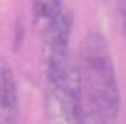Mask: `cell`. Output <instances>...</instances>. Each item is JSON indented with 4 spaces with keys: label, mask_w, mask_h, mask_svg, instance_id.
I'll list each match as a JSON object with an SVG mask.
<instances>
[{
    "label": "cell",
    "mask_w": 126,
    "mask_h": 124,
    "mask_svg": "<svg viewBox=\"0 0 126 124\" xmlns=\"http://www.w3.org/2000/svg\"><path fill=\"white\" fill-rule=\"evenodd\" d=\"M120 25L126 36V0H120Z\"/></svg>",
    "instance_id": "obj_7"
},
{
    "label": "cell",
    "mask_w": 126,
    "mask_h": 124,
    "mask_svg": "<svg viewBox=\"0 0 126 124\" xmlns=\"http://www.w3.org/2000/svg\"><path fill=\"white\" fill-rule=\"evenodd\" d=\"M63 11V0H32V30L44 36Z\"/></svg>",
    "instance_id": "obj_5"
},
{
    "label": "cell",
    "mask_w": 126,
    "mask_h": 124,
    "mask_svg": "<svg viewBox=\"0 0 126 124\" xmlns=\"http://www.w3.org/2000/svg\"><path fill=\"white\" fill-rule=\"evenodd\" d=\"M82 107V86L76 59L65 70L46 76L44 118L46 124H74Z\"/></svg>",
    "instance_id": "obj_2"
},
{
    "label": "cell",
    "mask_w": 126,
    "mask_h": 124,
    "mask_svg": "<svg viewBox=\"0 0 126 124\" xmlns=\"http://www.w3.org/2000/svg\"><path fill=\"white\" fill-rule=\"evenodd\" d=\"M19 89L13 67L4 57H0V124L19 122Z\"/></svg>",
    "instance_id": "obj_4"
},
{
    "label": "cell",
    "mask_w": 126,
    "mask_h": 124,
    "mask_svg": "<svg viewBox=\"0 0 126 124\" xmlns=\"http://www.w3.org/2000/svg\"><path fill=\"white\" fill-rule=\"evenodd\" d=\"M76 65L80 74L82 101L94 107L107 124L116 122L122 101L120 84L109 42L101 32H88L82 38L76 55Z\"/></svg>",
    "instance_id": "obj_1"
},
{
    "label": "cell",
    "mask_w": 126,
    "mask_h": 124,
    "mask_svg": "<svg viewBox=\"0 0 126 124\" xmlns=\"http://www.w3.org/2000/svg\"><path fill=\"white\" fill-rule=\"evenodd\" d=\"M74 124H107V122L103 120V116L94 109V107L86 105V103L82 101V107H80V111H78Z\"/></svg>",
    "instance_id": "obj_6"
},
{
    "label": "cell",
    "mask_w": 126,
    "mask_h": 124,
    "mask_svg": "<svg viewBox=\"0 0 126 124\" xmlns=\"http://www.w3.org/2000/svg\"><path fill=\"white\" fill-rule=\"evenodd\" d=\"M72 30H74V15L65 9L57 17V21L46 30L42 36V57H44V74L53 76L65 70L74 61L72 57Z\"/></svg>",
    "instance_id": "obj_3"
}]
</instances>
